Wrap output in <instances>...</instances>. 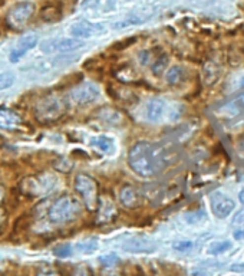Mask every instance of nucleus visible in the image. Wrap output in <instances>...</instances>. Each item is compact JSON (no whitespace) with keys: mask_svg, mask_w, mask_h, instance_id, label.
<instances>
[{"mask_svg":"<svg viewBox=\"0 0 244 276\" xmlns=\"http://www.w3.org/2000/svg\"><path fill=\"white\" fill-rule=\"evenodd\" d=\"M82 211V206L78 198L65 195L56 198L48 209V219L53 225H65L75 220Z\"/></svg>","mask_w":244,"mask_h":276,"instance_id":"obj_3","label":"nucleus"},{"mask_svg":"<svg viewBox=\"0 0 244 276\" xmlns=\"http://www.w3.org/2000/svg\"><path fill=\"white\" fill-rule=\"evenodd\" d=\"M182 78H184V69L178 65L173 66L165 75V79L170 85H178L182 81Z\"/></svg>","mask_w":244,"mask_h":276,"instance_id":"obj_19","label":"nucleus"},{"mask_svg":"<svg viewBox=\"0 0 244 276\" xmlns=\"http://www.w3.org/2000/svg\"><path fill=\"white\" fill-rule=\"evenodd\" d=\"M146 20V17H141V16H135L132 15L130 17H125L119 22H115L114 23V29H125V28H131V26H137V25H141Z\"/></svg>","mask_w":244,"mask_h":276,"instance_id":"obj_17","label":"nucleus"},{"mask_svg":"<svg viewBox=\"0 0 244 276\" xmlns=\"http://www.w3.org/2000/svg\"><path fill=\"white\" fill-rule=\"evenodd\" d=\"M106 32L105 26L101 23H92L88 20H82L70 28V35L78 39H88V38H95L99 35H104Z\"/></svg>","mask_w":244,"mask_h":276,"instance_id":"obj_10","label":"nucleus"},{"mask_svg":"<svg viewBox=\"0 0 244 276\" xmlns=\"http://www.w3.org/2000/svg\"><path fill=\"white\" fill-rule=\"evenodd\" d=\"M243 222H244V210H242L236 214V217H234L233 223H234V225H239V223H243Z\"/></svg>","mask_w":244,"mask_h":276,"instance_id":"obj_34","label":"nucleus"},{"mask_svg":"<svg viewBox=\"0 0 244 276\" xmlns=\"http://www.w3.org/2000/svg\"><path fill=\"white\" fill-rule=\"evenodd\" d=\"M128 165L139 177L151 179L165 167V151L161 146L149 141H138L128 153Z\"/></svg>","mask_w":244,"mask_h":276,"instance_id":"obj_1","label":"nucleus"},{"mask_svg":"<svg viewBox=\"0 0 244 276\" xmlns=\"http://www.w3.org/2000/svg\"><path fill=\"white\" fill-rule=\"evenodd\" d=\"M75 190L82 198V203L89 211L97 210L99 196H98V183L88 174H78L73 181Z\"/></svg>","mask_w":244,"mask_h":276,"instance_id":"obj_4","label":"nucleus"},{"mask_svg":"<svg viewBox=\"0 0 244 276\" xmlns=\"http://www.w3.org/2000/svg\"><path fill=\"white\" fill-rule=\"evenodd\" d=\"M91 144H92L94 147H97L98 150H101L102 153H106V154L112 153L115 148L114 140L109 138V137H106V135H99V137L92 138Z\"/></svg>","mask_w":244,"mask_h":276,"instance_id":"obj_16","label":"nucleus"},{"mask_svg":"<svg viewBox=\"0 0 244 276\" xmlns=\"http://www.w3.org/2000/svg\"><path fill=\"white\" fill-rule=\"evenodd\" d=\"M33 13H35V4L31 1H22L9 10V13L6 16L7 25L13 29H20L29 22Z\"/></svg>","mask_w":244,"mask_h":276,"instance_id":"obj_6","label":"nucleus"},{"mask_svg":"<svg viewBox=\"0 0 244 276\" xmlns=\"http://www.w3.org/2000/svg\"><path fill=\"white\" fill-rule=\"evenodd\" d=\"M40 16L43 17V20H46V22H56V20L61 19V10L58 7H53V6H46L42 10Z\"/></svg>","mask_w":244,"mask_h":276,"instance_id":"obj_23","label":"nucleus"},{"mask_svg":"<svg viewBox=\"0 0 244 276\" xmlns=\"http://www.w3.org/2000/svg\"><path fill=\"white\" fill-rule=\"evenodd\" d=\"M83 46L82 39L78 38H58V39H49L45 40L40 49L43 53H69L75 52Z\"/></svg>","mask_w":244,"mask_h":276,"instance_id":"obj_5","label":"nucleus"},{"mask_svg":"<svg viewBox=\"0 0 244 276\" xmlns=\"http://www.w3.org/2000/svg\"><path fill=\"white\" fill-rule=\"evenodd\" d=\"M167 64H168V58L165 56V55H161V56H158L154 62H152V65H151V68H152V71H154V74L155 75H158V74H161L164 69H165V66H167Z\"/></svg>","mask_w":244,"mask_h":276,"instance_id":"obj_25","label":"nucleus"},{"mask_svg":"<svg viewBox=\"0 0 244 276\" xmlns=\"http://www.w3.org/2000/svg\"><path fill=\"white\" fill-rule=\"evenodd\" d=\"M164 113H165V102L163 99H151L145 107V117L148 121L151 122H157L163 118Z\"/></svg>","mask_w":244,"mask_h":276,"instance_id":"obj_14","label":"nucleus"},{"mask_svg":"<svg viewBox=\"0 0 244 276\" xmlns=\"http://www.w3.org/2000/svg\"><path fill=\"white\" fill-rule=\"evenodd\" d=\"M206 213L204 211H194V213H188L187 216H185V219H187V222L190 223V225H195V223H201V222H204L206 220Z\"/></svg>","mask_w":244,"mask_h":276,"instance_id":"obj_29","label":"nucleus"},{"mask_svg":"<svg viewBox=\"0 0 244 276\" xmlns=\"http://www.w3.org/2000/svg\"><path fill=\"white\" fill-rule=\"evenodd\" d=\"M223 111H227L228 117L244 113V94H242L239 98H236L233 102L227 104Z\"/></svg>","mask_w":244,"mask_h":276,"instance_id":"obj_18","label":"nucleus"},{"mask_svg":"<svg viewBox=\"0 0 244 276\" xmlns=\"http://www.w3.org/2000/svg\"><path fill=\"white\" fill-rule=\"evenodd\" d=\"M244 88V72H240L239 75L233 77V79L230 81V89L231 91H237Z\"/></svg>","mask_w":244,"mask_h":276,"instance_id":"obj_30","label":"nucleus"},{"mask_svg":"<svg viewBox=\"0 0 244 276\" xmlns=\"http://www.w3.org/2000/svg\"><path fill=\"white\" fill-rule=\"evenodd\" d=\"M234 239L236 240H244V228L239 229L234 232Z\"/></svg>","mask_w":244,"mask_h":276,"instance_id":"obj_35","label":"nucleus"},{"mask_svg":"<svg viewBox=\"0 0 244 276\" xmlns=\"http://www.w3.org/2000/svg\"><path fill=\"white\" fill-rule=\"evenodd\" d=\"M53 253H55V256L62 258V259L69 258L72 255V246L70 244H61V246L53 249Z\"/></svg>","mask_w":244,"mask_h":276,"instance_id":"obj_27","label":"nucleus"},{"mask_svg":"<svg viewBox=\"0 0 244 276\" xmlns=\"http://www.w3.org/2000/svg\"><path fill=\"white\" fill-rule=\"evenodd\" d=\"M210 204H211V210L214 216L217 219H226L231 214V211L234 210L236 203L234 200H231L228 196L223 195L220 192L212 193L210 197Z\"/></svg>","mask_w":244,"mask_h":276,"instance_id":"obj_9","label":"nucleus"},{"mask_svg":"<svg viewBox=\"0 0 244 276\" xmlns=\"http://www.w3.org/2000/svg\"><path fill=\"white\" fill-rule=\"evenodd\" d=\"M101 118L112 125H119L124 122V117L121 113H118L116 110H102V115Z\"/></svg>","mask_w":244,"mask_h":276,"instance_id":"obj_21","label":"nucleus"},{"mask_svg":"<svg viewBox=\"0 0 244 276\" xmlns=\"http://www.w3.org/2000/svg\"><path fill=\"white\" fill-rule=\"evenodd\" d=\"M101 95V91L97 83L94 82H83L70 91V99L78 105H88L95 102Z\"/></svg>","mask_w":244,"mask_h":276,"instance_id":"obj_7","label":"nucleus"},{"mask_svg":"<svg viewBox=\"0 0 244 276\" xmlns=\"http://www.w3.org/2000/svg\"><path fill=\"white\" fill-rule=\"evenodd\" d=\"M99 262L102 263L104 268H114V266H116V263H119V258L115 253H109V255L102 256Z\"/></svg>","mask_w":244,"mask_h":276,"instance_id":"obj_28","label":"nucleus"},{"mask_svg":"<svg viewBox=\"0 0 244 276\" xmlns=\"http://www.w3.org/2000/svg\"><path fill=\"white\" fill-rule=\"evenodd\" d=\"M239 200H240V203H242V204H244V189L242 190V192H240V193H239Z\"/></svg>","mask_w":244,"mask_h":276,"instance_id":"obj_37","label":"nucleus"},{"mask_svg":"<svg viewBox=\"0 0 244 276\" xmlns=\"http://www.w3.org/2000/svg\"><path fill=\"white\" fill-rule=\"evenodd\" d=\"M173 247H174V250H177L179 253H187V252L193 250L194 242H191V240H178V242L173 244Z\"/></svg>","mask_w":244,"mask_h":276,"instance_id":"obj_26","label":"nucleus"},{"mask_svg":"<svg viewBox=\"0 0 244 276\" xmlns=\"http://www.w3.org/2000/svg\"><path fill=\"white\" fill-rule=\"evenodd\" d=\"M97 223L98 225H108L112 223L115 217L118 216V209L115 201L109 196L99 197L97 207Z\"/></svg>","mask_w":244,"mask_h":276,"instance_id":"obj_8","label":"nucleus"},{"mask_svg":"<svg viewBox=\"0 0 244 276\" xmlns=\"http://www.w3.org/2000/svg\"><path fill=\"white\" fill-rule=\"evenodd\" d=\"M119 201L124 207L127 209H134L138 206V195H137V190L132 187V186H124L119 192Z\"/></svg>","mask_w":244,"mask_h":276,"instance_id":"obj_15","label":"nucleus"},{"mask_svg":"<svg viewBox=\"0 0 244 276\" xmlns=\"http://www.w3.org/2000/svg\"><path fill=\"white\" fill-rule=\"evenodd\" d=\"M68 111V102L62 95H46L37 101L35 107V117L40 124H52L59 121Z\"/></svg>","mask_w":244,"mask_h":276,"instance_id":"obj_2","label":"nucleus"},{"mask_svg":"<svg viewBox=\"0 0 244 276\" xmlns=\"http://www.w3.org/2000/svg\"><path fill=\"white\" fill-rule=\"evenodd\" d=\"M15 79H16V77H15V74H12V72L0 74V91L10 88V86L15 83Z\"/></svg>","mask_w":244,"mask_h":276,"instance_id":"obj_24","label":"nucleus"},{"mask_svg":"<svg viewBox=\"0 0 244 276\" xmlns=\"http://www.w3.org/2000/svg\"><path fill=\"white\" fill-rule=\"evenodd\" d=\"M3 197H4V189L0 186V203H1V200H3Z\"/></svg>","mask_w":244,"mask_h":276,"instance_id":"obj_38","label":"nucleus"},{"mask_svg":"<svg viewBox=\"0 0 244 276\" xmlns=\"http://www.w3.org/2000/svg\"><path fill=\"white\" fill-rule=\"evenodd\" d=\"M98 247H99L98 239H94V237L85 239V240H82V242H79V243L76 244V249H78L81 253H85V255H91V253L97 252Z\"/></svg>","mask_w":244,"mask_h":276,"instance_id":"obj_20","label":"nucleus"},{"mask_svg":"<svg viewBox=\"0 0 244 276\" xmlns=\"http://www.w3.org/2000/svg\"><path fill=\"white\" fill-rule=\"evenodd\" d=\"M124 250L130 253H151L155 250V244L146 237H134L124 243Z\"/></svg>","mask_w":244,"mask_h":276,"instance_id":"obj_13","label":"nucleus"},{"mask_svg":"<svg viewBox=\"0 0 244 276\" xmlns=\"http://www.w3.org/2000/svg\"><path fill=\"white\" fill-rule=\"evenodd\" d=\"M23 119L22 117L7 108L0 110V130L16 131L22 127Z\"/></svg>","mask_w":244,"mask_h":276,"instance_id":"obj_12","label":"nucleus"},{"mask_svg":"<svg viewBox=\"0 0 244 276\" xmlns=\"http://www.w3.org/2000/svg\"><path fill=\"white\" fill-rule=\"evenodd\" d=\"M231 271H236V272H243L244 265H242V263H237V265L231 266Z\"/></svg>","mask_w":244,"mask_h":276,"instance_id":"obj_36","label":"nucleus"},{"mask_svg":"<svg viewBox=\"0 0 244 276\" xmlns=\"http://www.w3.org/2000/svg\"><path fill=\"white\" fill-rule=\"evenodd\" d=\"M36 276H59V275H58L56 271H53V269H50V268H42V269L37 271Z\"/></svg>","mask_w":244,"mask_h":276,"instance_id":"obj_32","label":"nucleus"},{"mask_svg":"<svg viewBox=\"0 0 244 276\" xmlns=\"http://www.w3.org/2000/svg\"><path fill=\"white\" fill-rule=\"evenodd\" d=\"M72 276H94V274H92V271H91L88 266L79 265V266H76V268L73 269Z\"/></svg>","mask_w":244,"mask_h":276,"instance_id":"obj_31","label":"nucleus"},{"mask_svg":"<svg viewBox=\"0 0 244 276\" xmlns=\"http://www.w3.org/2000/svg\"><path fill=\"white\" fill-rule=\"evenodd\" d=\"M37 40H39V38H37L36 33H28V35H25L19 40L16 48L12 50V53H10V62L16 64L17 61H20L31 49H33L37 45Z\"/></svg>","mask_w":244,"mask_h":276,"instance_id":"obj_11","label":"nucleus"},{"mask_svg":"<svg viewBox=\"0 0 244 276\" xmlns=\"http://www.w3.org/2000/svg\"><path fill=\"white\" fill-rule=\"evenodd\" d=\"M231 249V242L228 240H221V242H214L210 244L209 247V253L210 255H221V253H226L227 250Z\"/></svg>","mask_w":244,"mask_h":276,"instance_id":"obj_22","label":"nucleus"},{"mask_svg":"<svg viewBox=\"0 0 244 276\" xmlns=\"http://www.w3.org/2000/svg\"><path fill=\"white\" fill-rule=\"evenodd\" d=\"M101 276H121V275H119V272L114 271L112 268H105V269L102 271Z\"/></svg>","mask_w":244,"mask_h":276,"instance_id":"obj_33","label":"nucleus"},{"mask_svg":"<svg viewBox=\"0 0 244 276\" xmlns=\"http://www.w3.org/2000/svg\"><path fill=\"white\" fill-rule=\"evenodd\" d=\"M3 217H4V213L0 209V225H1V222H3Z\"/></svg>","mask_w":244,"mask_h":276,"instance_id":"obj_39","label":"nucleus"}]
</instances>
